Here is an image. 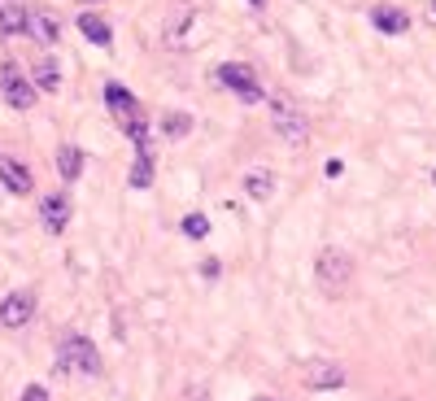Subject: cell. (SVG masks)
Wrapping results in <instances>:
<instances>
[{
	"instance_id": "cell-6",
	"label": "cell",
	"mask_w": 436,
	"mask_h": 401,
	"mask_svg": "<svg viewBox=\"0 0 436 401\" xmlns=\"http://www.w3.org/2000/svg\"><path fill=\"white\" fill-rule=\"evenodd\" d=\"M301 384H305V388H341L345 371L332 358H305L301 362Z\"/></svg>"
},
{
	"instance_id": "cell-17",
	"label": "cell",
	"mask_w": 436,
	"mask_h": 401,
	"mask_svg": "<svg viewBox=\"0 0 436 401\" xmlns=\"http://www.w3.org/2000/svg\"><path fill=\"white\" fill-rule=\"evenodd\" d=\"M79 31H83V35L96 44V48H109V26H105V18H96V13H79Z\"/></svg>"
},
{
	"instance_id": "cell-21",
	"label": "cell",
	"mask_w": 436,
	"mask_h": 401,
	"mask_svg": "<svg viewBox=\"0 0 436 401\" xmlns=\"http://www.w3.org/2000/svg\"><path fill=\"white\" fill-rule=\"evenodd\" d=\"M184 236L205 240V236H209V218H205V214H188V218H184Z\"/></svg>"
},
{
	"instance_id": "cell-1",
	"label": "cell",
	"mask_w": 436,
	"mask_h": 401,
	"mask_svg": "<svg viewBox=\"0 0 436 401\" xmlns=\"http://www.w3.org/2000/svg\"><path fill=\"white\" fill-rule=\"evenodd\" d=\"M266 109H271V126H275V136L288 144V149H301V144L310 140V122H305L301 105L293 101V96H284V92L266 96Z\"/></svg>"
},
{
	"instance_id": "cell-8",
	"label": "cell",
	"mask_w": 436,
	"mask_h": 401,
	"mask_svg": "<svg viewBox=\"0 0 436 401\" xmlns=\"http://www.w3.org/2000/svg\"><path fill=\"white\" fill-rule=\"evenodd\" d=\"M371 26L384 31V35H406L410 18H406V9H397V5H376L371 9Z\"/></svg>"
},
{
	"instance_id": "cell-3",
	"label": "cell",
	"mask_w": 436,
	"mask_h": 401,
	"mask_svg": "<svg viewBox=\"0 0 436 401\" xmlns=\"http://www.w3.org/2000/svg\"><path fill=\"white\" fill-rule=\"evenodd\" d=\"M57 362H61V371H79V375H96L101 371V354H96V345L88 341V336H61V345H57Z\"/></svg>"
},
{
	"instance_id": "cell-13",
	"label": "cell",
	"mask_w": 436,
	"mask_h": 401,
	"mask_svg": "<svg viewBox=\"0 0 436 401\" xmlns=\"http://www.w3.org/2000/svg\"><path fill=\"white\" fill-rule=\"evenodd\" d=\"M192 22H197V13H192L188 5H175L170 22H166V44H170V48H184V35L192 31Z\"/></svg>"
},
{
	"instance_id": "cell-11",
	"label": "cell",
	"mask_w": 436,
	"mask_h": 401,
	"mask_svg": "<svg viewBox=\"0 0 436 401\" xmlns=\"http://www.w3.org/2000/svg\"><path fill=\"white\" fill-rule=\"evenodd\" d=\"M40 218H44V227H48V231H66V222H70V201L61 197V192L44 197V205H40Z\"/></svg>"
},
{
	"instance_id": "cell-2",
	"label": "cell",
	"mask_w": 436,
	"mask_h": 401,
	"mask_svg": "<svg viewBox=\"0 0 436 401\" xmlns=\"http://www.w3.org/2000/svg\"><path fill=\"white\" fill-rule=\"evenodd\" d=\"M314 279L318 288L328 297H341L345 288L353 284V258L345 249H318V258H314Z\"/></svg>"
},
{
	"instance_id": "cell-25",
	"label": "cell",
	"mask_w": 436,
	"mask_h": 401,
	"mask_svg": "<svg viewBox=\"0 0 436 401\" xmlns=\"http://www.w3.org/2000/svg\"><path fill=\"white\" fill-rule=\"evenodd\" d=\"M432 183H436V170H432Z\"/></svg>"
},
{
	"instance_id": "cell-23",
	"label": "cell",
	"mask_w": 436,
	"mask_h": 401,
	"mask_svg": "<svg viewBox=\"0 0 436 401\" xmlns=\"http://www.w3.org/2000/svg\"><path fill=\"white\" fill-rule=\"evenodd\" d=\"M249 5H253V9H266V0H249Z\"/></svg>"
},
{
	"instance_id": "cell-26",
	"label": "cell",
	"mask_w": 436,
	"mask_h": 401,
	"mask_svg": "<svg viewBox=\"0 0 436 401\" xmlns=\"http://www.w3.org/2000/svg\"><path fill=\"white\" fill-rule=\"evenodd\" d=\"M432 5H436V0H432Z\"/></svg>"
},
{
	"instance_id": "cell-20",
	"label": "cell",
	"mask_w": 436,
	"mask_h": 401,
	"mask_svg": "<svg viewBox=\"0 0 436 401\" xmlns=\"http://www.w3.org/2000/svg\"><path fill=\"white\" fill-rule=\"evenodd\" d=\"M127 183H131V188H140V192L153 183V157H149V153H140V157H136V166H131V179H127Z\"/></svg>"
},
{
	"instance_id": "cell-24",
	"label": "cell",
	"mask_w": 436,
	"mask_h": 401,
	"mask_svg": "<svg viewBox=\"0 0 436 401\" xmlns=\"http://www.w3.org/2000/svg\"><path fill=\"white\" fill-rule=\"evenodd\" d=\"M257 401H271V397H257Z\"/></svg>"
},
{
	"instance_id": "cell-15",
	"label": "cell",
	"mask_w": 436,
	"mask_h": 401,
	"mask_svg": "<svg viewBox=\"0 0 436 401\" xmlns=\"http://www.w3.org/2000/svg\"><path fill=\"white\" fill-rule=\"evenodd\" d=\"M0 31H5V35H22L26 31V9L18 0H0Z\"/></svg>"
},
{
	"instance_id": "cell-9",
	"label": "cell",
	"mask_w": 436,
	"mask_h": 401,
	"mask_svg": "<svg viewBox=\"0 0 436 401\" xmlns=\"http://www.w3.org/2000/svg\"><path fill=\"white\" fill-rule=\"evenodd\" d=\"M0 183H5L13 197H26V192H31V170L18 162V157L0 153Z\"/></svg>"
},
{
	"instance_id": "cell-10",
	"label": "cell",
	"mask_w": 436,
	"mask_h": 401,
	"mask_svg": "<svg viewBox=\"0 0 436 401\" xmlns=\"http://www.w3.org/2000/svg\"><path fill=\"white\" fill-rule=\"evenodd\" d=\"M105 105H109V114H114L118 122H127V118L144 114V109H140V101H136V96L127 92L122 83H109V88H105Z\"/></svg>"
},
{
	"instance_id": "cell-7",
	"label": "cell",
	"mask_w": 436,
	"mask_h": 401,
	"mask_svg": "<svg viewBox=\"0 0 436 401\" xmlns=\"http://www.w3.org/2000/svg\"><path fill=\"white\" fill-rule=\"evenodd\" d=\"M31 314H35V293H9L5 297V306H0V323L5 327H26L31 323Z\"/></svg>"
},
{
	"instance_id": "cell-22",
	"label": "cell",
	"mask_w": 436,
	"mask_h": 401,
	"mask_svg": "<svg viewBox=\"0 0 436 401\" xmlns=\"http://www.w3.org/2000/svg\"><path fill=\"white\" fill-rule=\"evenodd\" d=\"M22 401H48V393H44V384H31V388L22 393Z\"/></svg>"
},
{
	"instance_id": "cell-14",
	"label": "cell",
	"mask_w": 436,
	"mask_h": 401,
	"mask_svg": "<svg viewBox=\"0 0 436 401\" xmlns=\"http://www.w3.org/2000/svg\"><path fill=\"white\" fill-rule=\"evenodd\" d=\"M57 170H61L66 183H74L79 174H83V149H79V144H61L57 149Z\"/></svg>"
},
{
	"instance_id": "cell-19",
	"label": "cell",
	"mask_w": 436,
	"mask_h": 401,
	"mask_svg": "<svg viewBox=\"0 0 436 401\" xmlns=\"http://www.w3.org/2000/svg\"><path fill=\"white\" fill-rule=\"evenodd\" d=\"M188 131H192V118L184 114V109H175V114L161 118V136H166V140H179V136H188Z\"/></svg>"
},
{
	"instance_id": "cell-18",
	"label": "cell",
	"mask_w": 436,
	"mask_h": 401,
	"mask_svg": "<svg viewBox=\"0 0 436 401\" xmlns=\"http://www.w3.org/2000/svg\"><path fill=\"white\" fill-rule=\"evenodd\" d=\"M31 74H35V88H44V92H57V83H61V70H57L53 57H40Z\"/></svg>"
},
{
	"instance_id": "cell-16",
	"label": "cell",
	"mask_w": 436,
	"mask_h": 401,
	"mask_svg": "<svg viewBox=\"0 0 436 401\" xmlns=\"http://www.w3.org/2000/svg\"><path fill=\"white\" fill-rule=\"evenodd\" d=\"M245 192L253 201H271V197H275V174H271V170H249L245 174Z\"/></svg>"
},
{
	"instance_id": "cell-5",
	"label": "cell",
	"mask_w": 436,
	"mask_h": 401,
	"mask_svg": "<svg viewBox=\"0 0 436 401\" xmlns=\"http://www.w3.org/2000/svg\"><path fill=\"white\" fill-rule=\"evenodd\" d=\"M0 92H5V101H9V109H31L35 105V83L31 79H22L18 74V66H0Z\"/></svg>"
},
{
	"instance_id": "cell-4",
	"label": "cell",
	"mask_w": 436,
	"mask_h": 401,
	"mask_svg": "<svg viewBox=\"0 0 436 401\" xmlns=\"http://www.w3.org/2000/svg\"><path fill=\"white\" fill-rule=\"evenodd\" d=\"M214 79H218V83L223 88H227V92H236L240 96V101H266V88H262V79H257L253 74V66H245V61H227V66H218L214 70Z\"/></svg>"
},
{
	"instance_id": "cell-12",
	"label": "cell",
	"mask_w": 436,
	"mask_h": 401,
	"mask_svg": "<svg viewBox=\"0 0 436 401\" xmlns=\"http://www.w3.org/2000/svg\"><path fill=\"white\" fill-rule=\"evenodd\" d=\"M26 31H31L40 44H57V40H61L57 18H53V13H44V9H26Z\"/></svg>"
}]
</instances>
